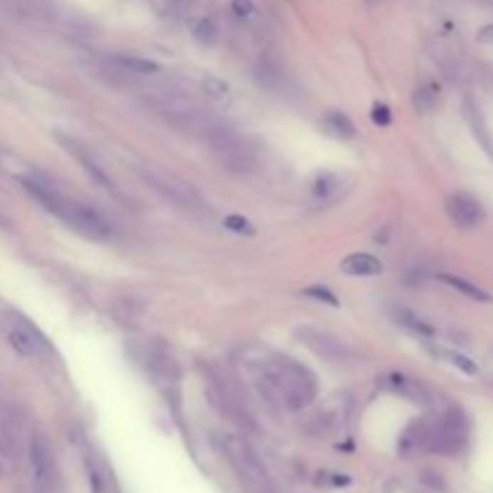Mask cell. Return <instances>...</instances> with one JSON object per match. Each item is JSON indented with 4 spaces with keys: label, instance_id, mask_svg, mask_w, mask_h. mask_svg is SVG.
I'll return each instance as SVG.
<instances>
[{
    "label": "cell",
    "instance_id": "obj_22",
    "mask_svg": "<svg viewBox=\"0 0 493 493\" xmlns=\"http://www.w3.org/2000/svg\"><path fill=\"white\" fill-rule=\"evenodd\" d=\"M202 90H205L207 97H212V99H224L226 94H229V85L217 78H205L202 80Z\"/></svg>",
    "mask_w": 493,
    "mask_h": 493
},
{
    "label": "cell",
    "instance_id": "obj_8",
    "mask_svg": "<svg viewBox=\"0 0 493 493\" xmlns=\"http://www.w3.org/2000/svg\"><path fill=\"white\" fill-rule=\"evenodd\" d=\"M22 186H24V191L31 195V198L39 202V205H43V210L58 217L60 210H63V202H65V195H60L58 191H55V188L43 186V183L31 181V179H24Z\"/></svg>",
    "mask_w": 493,
    "mask_h": 493
},
{
    "label": "cell",
    "instance_id": "obj_25",
    "mask_svg": "<svg viewBox=\"0 0 493 493\" xmlns=\"http://www.w3.org/2000/svg\"><path fill=\"white\" fill-rule=\"evenodd\" d=\"M87 479H90V491L92 493H104V479H101L97 465H92L90 460H87Z\"/></svg>",
    "mask_w": 493,
    "mask_h": 493
},
{
    "label": "cell",
    "instance_id": "obj_9",
    "mask_svg": "<svg viewBox=\"0 0 493 493\" xmlns=\"http://www.w3.org/2000/svg\"><path fill=\"white\" fill-rule=\"evenodd\" d=\"M58 140H60L63 144H65V147H68V152H70V154H75V157H78V161L82 164V166H85V171L90 174L92 179L97 181L101 188H106V191L116 193V186H113V181L109 179V176L104 174V169H99V164H97V161H94V159H90V154H87V152H82V149L78 147V144H75V142H70V140H65V137H63V135H58Z\"/></svg>",
    "mask_w": 493,
    "mask_h": 493
},
{
    "label": "cell",
    "instance_id": "obj_6",
    "mask_svg": "<svg viewBox=\"0 0 493 493\" xmlns=\"http://www.w3.org/2000/svg\"><path fill=\"white\" fill-rule=\"evenodd\" d=\"M447 214L460 229H474L484 222V210L470 195H452L447 198Z\"/></svg>",
    "mask_w": 493,
    "mask_h": 493
},
{
    "label": "cell",
    "instance_id": "obj_17",
    "mask_svg": "<svg viewBox=\"0 0 493 493\" xmlns=\"http://www.w3.org/2000/svg\"><path fill=\"white\" fill-rule=\"evenodd\" d=\"M435 101H438V92H435L433 85L416 87V92H414V106H416V111H421V113L433 111Z\"/></svg>",
    "mask_w": 493,
    "mask_h": 493
},
{
    "label": "cell",
    "instance_id": "obj_11",
    "mask_svg": "<svg viewBox=\"0 0 493 493\" xmlns=\"http://www.w3.org/2000/svg\"><path fill=\"white\" fill-rule=\"evenodd\" d=\"M322 128H325L327 135L337 137V140H351V137H356V125L351 123V118L334 109L322 116Z\"/></svg>",
    "mask_w": 493,
    "mask_h": 493
},
{
    "label": "cell",
    "instance_id": "obj_7",
    "mask_svg": "<svg viewBox=\"0 0 493 493\" xmlns=\"http://www.w3.org/2000/svg\"><path fill=\"white\" fill-rule=\"evenodd\" d=\"M339 270L349 277H376L383 272V263L371 253H351L339 263Z\"/></svg>",
    "mask_w": 493,
    "mask_h": 493
},
{
    "label": "cell",
    "instance_id": "obj_21",
    "mask_svg": "<svg viewBox=\"0 0 493 493\" xmlns=\"http://www.w3.org/2000/svg\"><path fill=\"white\" fill-rule=\"evenodd\" d=\"M465 116L470 118V123H472V128H474V135H479V140H482V144L489 152H493L491 149V142H489V137L484 135V125H482V121H479V111L474 109V104L472 101H465Z\"/></svg>",
    "mask_w": 493,
    "mask_h": 493
},
{
    "label": "cell",
    "instance_id": "obj_12",
    "mask_svg": "<svg viewBox=\"0 0 493 493\" xmlns=\"http://www.w3.org/2000/svg\"><path fill=\"white\" fill-rule=\"evenodd\" d=\"M113 65L123 68V73H132V75H154L159 73V65L154 60H147V58H140V55H113L111 58Z\"/></svg>",
    "mask_w": 493,
    "mask_h": 493
},
{
    "label": "cell",
    "instance_id": "obj_27",
    "mask_svg": "<svg viewBox=\"0 0 493 493\" xmlns=\"http://www.w3.org/2000/svg\"><path fill=\"white\" fill-rule=\"evenodd\" d=\"M174 5H181V3H186V0H171Z\"/></svg>",
    "mask_w": 493,
    "mask_h": 493
},
{
    "label": "cell",
    "instance_id": "obj_2",
    "mask_svg": "<svg viewBox=\"0 0 493 493\" xmlns=\"http://www.w3.org/2000/svg\"><path fill=\"white\" fill-rule=\"evenodd\" d=\"M229 457L233 470L238 472V477L243 479V484H248L253 493H275V484L270 479V472L265 470L253 447L248 443H229Z\"/></svg>",
    "mask_w": 493,
    "mask_h": 493
},
{
    "label": "cell",
    "instance_id": "obj_23",
    "mask_svg": "<svg viewBox=\"0 0 493 493\" xmlns=\"http://www.w3.org/2000/svg\"><path fill=\"white\" fill-rule=\"evenodd\" d=\"M371 121L378 125V128H388L390 121H393V111H390V106L388 104H373V109H371Z\"/></svg>",
    "mask_w": 493,
    "mask_h": 493
},
{
    "label": "cell",
    "instance_id": "obj_4",
    "mask_svg": "<svg viewBox=\"0 0 493 493\" xmlns=\"http://www.w3.org/2000/svg\"><path fill=\"white\" fill-rule=\"evenodd\" d=\"M29 465H31V479L39 491H51L55 482V457L51 450L48 440L41 433L31 435L29 443Z\"/></svg>",
    "mask_w": 493,
    "mask_h": 493
},
{
    "label": "cell",
    "instance_id": "obj_14",
    "mask_svg": "<svg viewBox=\"0 0 493 493\" xmlns=\"http://www.w3.org/2000/svg\"><path fill=\"white\" fill-rule=\"evenodd\" d=\"M395 318H397V322H400L402 327H407V330L421 334V337H431V334H433V327L428 325L426 320H421L419 315H414L412 311H404V308H400V311H395Z\"/></svg>",
    "mask_w": 493,
    "mask_h": 493
},
{
    "label": "cell",
    "instance_id": "obj_15",
    "mask_svg": "<svg viewBox=\"0 0 493 493\" xmlns=\"http://www.w3.org/2000/svg\"><path fill=\"white\" fill-rule=\"evenodd\" d=\"M193 39L202 43V46H212L217 41V24H214L210 17H200V20L193 22Z\"/></svg>",
    "mask_w": 493,
    "mask_h": 493
},
{
    "label": "cell",
    "instance_id": "obj_20",
    "mask_svg": "<svg viewBox=\"0 0 493 493\" xmlns=\"http://www.w3.org/2000/svg\"><path fill=\"white\" fill-rule=\"evenodd\" d=\"M303 296H308V299H315V301H320V303H327V306H332V308L339 306L337 296H334L327 287H322V284H315V287L303 289Z\"/></svg>",
    "mask_w": 493,
    "mask_h": 493
},
{
    "label": "cell",
    "instance_id": "obj_16",
    "mask_svg": "<svg viewBox=\"0 0 493 493\" xmlns=\"http://www.w3.org/2000/svg\"><path fill=\"white\" fill-rule=\"evenodd\" d=\"M337 188H339V179L334 174L330 171H322L315 176V181H313V195L315 198H330V195L337 193Z\"/></svg>",
    "mask_w": 493,
    "mask_h": 493
},
{
    "label": "cell",
    "instance_id": "obj_13",
    "mask_svg": "<svg viewBox=\"0 0 493 493\" xmlns=\"http://www.w3.org/2000/svg\"><path fill=\"white\" fill-rule=\"evenodd\" d=\"M440 282H445L447 287H452L455 292L465 294L467 299L472 301H479V303H489L491 301V294H486L484 289H479L477 284L462 280V277H455V275H440Z\"/></svg>",
    "mask_w": 493,
    "mask_h": 493
},
{
    "label": "cell",
    "instance_id": "obj_19",
    "mask_svg": "<svg viewBox=\"0 0 493 493\" xmlns=\"http://www.w3.org/2000/svg\"><path fill=\"white\" fill-rule=\"evenodd\" d=\"M224 226L233 233H241V236H253L255 233V226H253L250 219L241 217V214H226L224 217Z\"/></svg>",
    "mask_w": 493,
    "mask_h": 493
},
{
    "label": "cell",
    "instance_id": "obj_3",
    "mask_svg": "<svg viewBox=\"0 0 493 493\" xmlns=\"http://www.w3.org/2000/svg\"><path fill=\"white\" fill-rule=\"evenodd\" d=\"M58 217L87 238L104 241V238H109L113 233L111 224L104 219V214L97 212L90 205H82V202H75L70 198H65V202H63V210H60Z\"/></svg>",
    "mask_w": 493,
    "mask_h": 493
},
{
    "label": "cell",
    "instance_id": "obj_24",
    "mask_svg": "<svg viewBox=\"0 0 493 493\" xmlns=\"http://www.w3.org/2000/svg\"><path fill=\"white\" fill-rule=\"evenodd\" d=\"M440 354H443V356H445L447 361H450L452 366H457V369H462L465 373H470V376H477V373H479L477 364H474L472 359L462 356V354H455V351H440Z\"/></svg>",
    "mask_w": 493,
    "mask_h": 493
},
{
    "label": "cell",
    "instance_id": "obj_28",
    "mask_svg": "<svg viewBox=\"0 0 493 493\" xmlns=\"http://www.w3.org/2000/svg\"><path fill=\"white\" fill-rule=\"evenodd\" d=\"M366 3H371V5H373V3H378V0H366Z\"/></svg>",
    "mask_w": 493,
    "mask_h": 493
},
{
    "label": "cell",
    "instance_id": "obj_10",
    "mask_svg": "<svg viewBox=\"0 0 493 493\" xmlns=\"http://www.w3.org/2000/svg\"><path fill=\"white\" fill-rule=\"evenodd\" d=\"M149 181L154 183L157 188H159L161 193H166V195H171L174 200H179V202H193L195 200V191L188 183H183L179 181L176 176H166V174H152L149 176Z\"/></svg>",
    "mask_w": 493,
    "mask_h": 493
},
{
    "label": "cell",
    "instance_id": "obj_5",
    "mask_svg": "<svg viewBox=\"0 0 493 493\" xmlns=\"http://www.w3.org/2000/svg\"><path fill=\"white\" fill-rule=\"evenodd\" d=\"M467 443V421L465 414L452 409L450 414L443 416L440 426L433 433V445L440 452H460Z\"/></svg>",
    "mask_w": 493,
    "mask_h": 493
},
{
    "label": "cell",
    "instance_id": "obj_26",
    "mask_svg": "<svg viewBox=\"0 0 493 493\" xmlns=\"http://www.w3.org/2000/svg\"><path fill=\"white\" fill-rule=\"evenodd\" d=\"M231 10L236 12L238 17H253V15H255V5H253V0H233Z\"/></svg>",
    "mask_w": 493,
    "mask_h": 493
},
{
    "label": "cell",
    "instance_id": "obj_1",
    "mask_svg": "<svg viewBox=\"0 0 493 493\" xmlns=\"http://www.w3.org/2000/svg\"><path fill=\"white\" fill-rule=\"evenodd\" d=\"M260 393L272 404H282L292 412H299L313 402L318 385H315V376L306 366H301L294 359H277L267 366L265 376L260 378Z\"/></svg>",
    "mask_w": 493,
    "mask_h": 493
},
{
    "label": "cell",
    "instance_id": "obj_18",
    "mask_svg": "<svg viewBox=\"0 0 493 493\" xmlns=\"http://www.w3.org/2000/svg\"><path fill=\"white\" fill-rule=\"evenodd\" d=\"M8 339H10V346L15 349L20 356H34V354H39V349H36V344L31 342L29 339V334L24 332V330H12L8 334Z\"/></svg>",
    "mask_w": 493,
    "mask_h": 493
}]
</instances>
